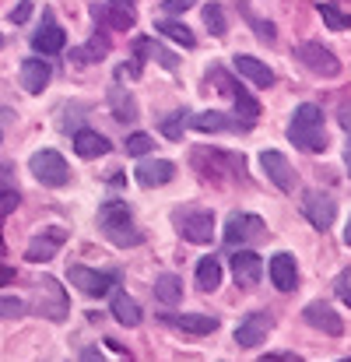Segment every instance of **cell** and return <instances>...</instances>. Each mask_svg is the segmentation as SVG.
<instances>
[{
    "instance_id": "6da1fadb",
    "label": "cell",
    "mask_w": 351,
    "mask_h": 362,
    "mask_svg": "<svg viewBox=\"0 0 351 362\" xmlns=\"http://www.w3.org/2000/svg\"><path fill=\"white\" fill-rule=\"evenodd\" d=\"M99 229L102 236L119 246V250H130V246H141L144 243V233L137 229L133 215H130V204L126 201H106L99 208Z\"/></svg>"
},
{
    "instance_id": "7a4b0ae2",
    "label": "cell",
    "mask_w": 351,
    "mask_h": 362,
    "mask_svg": "<svg viewBox=\"0 0 351 362\" xmlns=\"http://www.w3.org/2000/svg\"><path fill=\"white\" fill-rule=\"evenodd\" d=\"M288 141L302 151H327V130H323V110L313 103H302L288 123Z\"/></svg>"
},
{
    "instance_id": "3957f363",
    "label": "cell",
    "mask_w": 351,
    "mask_h": 362,
    "mask_svg": "<svg viewBox=\"0 0 351 362\" xmlns=\"http://www.w3.org/2000/svg\"><path fill=\"white\" fill-rule=\"evenodd\" d=\"M172 226L179 229V236L186 243L204 246V243L215 240V215L208 208H176L172 211Z\"/></svg>"
},
{
    "instance_id": "277c9868",
    "label": "cell",
    "mask_w": 351,
    "mask_h": 362,
    "mask_svg": "<svg viewBox=\"0 0 351 362\" xmlns=\"http://www.w3.org/2000/svg\"><path fill=\"white\" fill-rule=\"evenodd\" d=\"M35 313L46 317V320H53V324L67 320V313H71L64 285H60L56 278H49V274H42V278L35 281Z\"/></svg>"
},
{
    "instance_id": "5b68a950",
    "label": "cell",
    "mask_w": 351,
    "mask_h": 362,
    "mask_svg": "<svg viewBox=\"0 0 351 362\" xmlns=\"http://www.w3.org/2000/svg\"><path fill=\"white\" fill-rule=\"evenodd\" d=\"M28 169H32V176H35L42 187H67V180H71V169H67L64 155L53 151V148L35 151V155L28 158Z\"/></svg>"
},
{
    "instance_id": "8992f818",
    "label": "cell",
    "mask_w": 351,
    "mask_h": 362,
    "mask_svg": "<svg viewBox=\"0 0 351 362\" xmlns=\"http://www.w3.org/2000/svg\"><path fill=\"white\" fill-rule=\"evenodd\" d=\"M267 236V226L260 215H249V211H232L229 222H225V233L222 240L225 246H246V243H260Z\"/></svg>"
},
{
    "instance_id": "52a82bcc",
    "label": "cell",
    "mask_w": 351,
    "mask_h": 362,
    "mask_svg": "<svg viewBox=\"0 0 351 362\" xmlns=\"http://www.w3.org/2000/svg\"><path fill=\"white\" fill-rule=\"evenodd\" d=\"M215 81L222 85V92H229V95L235 99V120H239V127H242V130H249V127L256 123V117H260V103H256V99L239 85V81H232L222 67H215Z\"/></svg>"
},
{
    "instance_id": "ba28073f",
    "label": "cell",
    "mask_w": 351,
    "mask_h": 362,
    "mask_svg": "<svg viewBox=\"0 0 351 362\" xmlns=\"http://www.w3.org/2000/svg\"><path fill=\"white\" fill-rule=\"evenodd\" d=\"M302 215H306V222L313 226V229H331L334 226V218H338V201L331 197V194H323V190H306L302 194Z\"/></svg>"
},
{
    "instance_id": "9c48e42d",
    "label": "cell",
    "mask_w": 351,
    "mask_h": 362,
    "mask_svg": "<svg viewBox=\"0 0 351 362\" xmlns=\"http://www.w3.org/2000/svg\"><path fill=\"white\" fill-rule=\"evenodd\" d=\"M67 278H71V285H78V292H85V296H106V292H113V285H117V274H113V271H92V267H85V264H71V267H67Z\"/></svg>"
},
{
    "instance_id": "30bf717a",
    "label": "cell",
    "mask_w": 351,
    "mask_h": 362,
    "mask_svg": "<svg viewBox=\"0 0 351 362\" xmlns=\"http://www.w3.org/2000/svg\"><path fill=\"white\" fill-rule=\"evenodd\" d=\"M270 327H274V313H267V310H253V313H246V317L239 320V327H235V341H239L242 349H256V345L270 334Z\"/></svg>"
},
{
    "instance_id": "8fae6325",
    "label": "cell",
    "mask_w": 351,
    "mask_h": 362,
    "mask_svg": "<svg viewBox=\"0 0 351 362\" xmlns=\"http://www.w3.org/2000/svg\"><path fill=\"white\" fill-rule=\"evenodd\" d=\"M295 57H299L313 74H323V78H338V74H341V60H338L327 46H320V42H302V46L295 49Z\"/></svg>"
},
{
    "instance_id": "7c38bea8",
    "label": "cell",
    "mask_w": 351,
    "mask_h": 362,
    "mask_svg": "<svg viewBox=\"0 0 351 362\" xmlns=\"http://www.w3.org/2000/svg\"><path fill=\"white\" fill-rule=\"evenodd\" d=\"M302 320H306L309 327L331 334V338H341V334H345V320H341V313H334L331 303H320V299L309 303V306L302 310Z\"/></svg>"
},
{
    "instance_id": "4fadbf2b",
    "label": "cell",
    "mask_w": 351,
    "mask_h": 362,
    "mask_svg": "<svg viewBox=\"0 0 351 362\" xmlns=\"http://www.w3.org/2000/svg\"><path fill=\"white\" fill-rule=\"evenodd\" d=\"M232 278H235V285H242V288L260 285V278H263V260H260V253L239 246L232 253Z\"/></svg>"
},
{
    "instance_id": "5bb4252c",
    "label": "cell",
    "mask_w": 351,
    "mask_h": 362,
    "mask_svg": "<svg viewBox=\"0 0 351 362\" xmlns=\"http://www.w3.org/2000/svg\"><path fill=\"white\" fill-rule=\"evenodd\" d=\"M260 165H263L267 180H270L281 194H292V190H295V173H292V162H288L281 151H263V155H260Z\"/></svg>"
},
{
    "instance_id": "9a60e30c",
    "label": "cell",
    "mask_w": 351,
    "mask_h": 362,
    "mask_svg": "<svg viewBox=\"0 0 351 362\" xmlns=\"http://www.w3.org/2000/svg\"><path fill=\"white\" fill-rule=\"evenodd\" d=\"M67 243V233L64 229H42V236H35V240L25 246V257L32 260V264H46V260H53L56 257V250Z\"/></svg>"
},
{
    "instance_id": "2e32d148",
    "label": "cell",
    "mask_w": 351,
    "mask_h": 362,
    "mask_svg": "<svg viewBox=\"0 0 351 362\" xmlns=\"http://www.w3.org/2000/svg\"><path fill=\"white\" fill-rule=\"evenodd\" d=\"M176 176V165L169 162V158H144L137 169H133V180L141 183V187H165L169 180Z\"/></svg>"
},
{
    "instance_id": "e0dca14e",
    "label": "cell",
    "mask_w": 351,
    "mask_h": 362,
    "mask_svg": "<svg viewBox=\"0 0 351 362\" xmlns=\"http://www.w3.org/2000/svg\"><path fill=\"white\" fill-rule=\"evenodd\" d=\"M267 271H270V281H274V288H278V292H292V288L299 285V267H295V257H292V253H285V250L270 257Z\"/></svg>"
},
{
    "instance_id": "ac0fdd59",
    "label": "cell",
    "mask_w": 351,
    "mask_h": 362,
    "mask_svg": "<svg viewBox=\"0 0 351 362\" xmlns=\"http://www.w3.org/2000/svg\"><path fill=\"white\" fill-rule=\"evenodd\" d=\"M162 320L176 331H186V334H211L218 331V317L211 313H162Z\"/></svg>"
},
{
    "instance_id": "d6986e66",
    "label": "cell",
    "mask_w": 351,
    "mask_h": 362,
    "mask_svg": "<svg viewBox=\"0 0 351 362\" xmlns=\"http://www.w3.org/2000/svg\"><path fill=\"white\" fill-rule=\"evenodd\" d=\"M49 78H53V71H49V64H46V60L28 57V60L21 64V88H25L28 95H39V92L49 85Z\"/></svg>"
},
{
    "instance_id": "ffe728a7",
    "label": "cell",
    "mask_w": 351,
    "mask_h": 362,
    "mask_svg": "<svg viewBox=\"0 0 351 362\" xmlns=\"http://www.w3.org/2000/svg\"><path fill=\"white\" fill-rule=\"evenodd\" d=\"M32 46H35L39 53H46V57H49V53H60V49L67 46V35H64V28H60V25L49 18V11H46V21H42V28L32 35Z\"/></svg>"
},
{
    "instance_id": "44dd1931",
    "label": "cell",
    "mask_w": 351,
    "mask_h": 362,
    "mask_svg": "<svg viewBox=\"0 0 351 362\" xmlns=\"http://www.w3.org/2000/svg\"><path fill=\"white\" fill-rule=\"evenodd\" d=\"M109 137L106 134H99V130H92V127H81L78 134H74V151L81 155V158H99V155H109Z\"/></svg>"
},
{
    "instance_id": "7402d4cb",
    "label": "cell",
    "mask_w": 351,
    "mask_h": 362,
    "mask_svg": "<svg viewBox=\"0 0 351 362\" xmlns=\"http://www.w3.org/2000/svg\"><path fill=\"white\" fill-rule=\"evenodd\" d=\"M232 64H235V71H239L246 81H253L256 88H270V85H274V71H270L267 64H260L256 57H235Z\"/></svg>"
},
{
    "instance_id": "603a6c76",
    "label": "cell",
    "mask_w": 351,
    "mask_h": 362,
    "mask_svg": "<svg viewBox=\"0 0 351 362\" xmlns=\"http://www.w3.org/2000/svg\"><path fill=\"white\" fill-rule=\"evenodd\" d=\"M190 127H194V130H201V134H222V130H242L235 117H229V113H218V110H208V113H197V117H190Z\"/></svg>"
},
{
    "instance_id": "cb8c5ba5",
    "label": "cell",
    "mask_w": 351,
    "mask_h": 362,
    "mask_svg": "<svg viewBox=\"0 0 351 362\" xmlns=\"http://www.w3.org/2000/svg\"><path fill=\"white\" fill-rule=\"evenodd\" d=\"M113 317H117L123 327H137V324L144 320V313H141L137 299H130L126 292H113Z\"/></svg>"
},
{
    "instance_id": "d4e9b609",
    "label": "cell",
    "mask_w": 351,
    "mask_h": 362,
    "mask_svg": "<svg viewBox=\"0 0 351 362\" xmlns=\"http://www.w3.org/2000/svg\"><path fill=\"white\" fill-rule=\"evenodd\" d=\"M106 53H109V35H106V32H95V35L88 39V46H81V49L71 53V60H74V64H92V60H102Z\"/></svg>"
},
{
    "instance_id": "484cf974",
    "label": "cell",
    "mask_w": 351,
    "mask_h": 362,
    "mask_svg": "<svg viewBox=\"0 0 351 362\" xmlns=\"http://www.w3.org/2000/svg\"><path fill=\"white\" fill-rule=\"evenodd\" d=\"M92 14L95 18H109V25L119 28V32H126V28H133V7H119V4H109V7H99V4H92Z\"/></svg>"
},
{
    "instance_id": "4316f807",
    "label": "cell",
    "mask_w": 351,
    "mask_h": 362,
    "mask_svg": "<svg viewBox=\"0 0 351 362\" xmlns=\"http://www.w3.org/2000/svg\"><path fill=\"white\" fill-rule=\"evenodd\" d=\"M155 299L165 303V306H176L183 299V281L176 274H158L155 278Z\"/></svg>"
},
{
    "instance_id": "83f0119b",
    "label": "cell",
    "mask_w": 351,
    "mask_h": 362,
    "mask_svg": "<svg viewBox=\"0 0 351 362\" xmlns=\"http://www.w3.org/2000/svg\"><path fill=\"white\" fill-rule=\"evenodd\" d=\"M109 103H113V117H117L119 123L137 120V103H133V95H130V92H123L119 85L109 88Z\"/></svg>"
},
{
    "instance_id": "f1b7e54d",
    "label": "cell",
    "mask_w": 351,
    "mask_h": 362,
    "mask_svg": "<svg viewBox=\"0 0 351 362\" xmlns=\"http://www.w3.org/2000/svg\"><path fill=\"white\" fill-rule=\"evenodd\" d=\"M197 285H201L204 292H215V288L222 285V264H218V257H204V260L197 264Z\"/></svg>"
},
{
    "instance_id": "f546056e",
    "label": "cell",
    "mask_w": 351,
    "mask_h": 362,
    "mask_svg": "<svg viewBox=\"0 0 351 362\" xmlns=\"http://www.w3.org/2000/svg\"><path fill=\"white\" fill-rule=\"evenodd\" d=\"M155 28H158L162 35H169L172 42H179V46H186V49H194V46H197V39H194V32H190V28H186L183 21H172V18H165V21H158Z\"/></svg>"
},
{
    "instance_id": "4dcf8cb0",
    "label": "cell",
    "mask_w": 351,
    "mask_h": 362,
    "mask_svg": "<svg viewBox=\"0 0 351 362\" xmlns=\"http://www.w3.org/2000/svg\"><path fill=\"white\" fill-rule=\"evenodd\" d=\"M316 11L327 21V28H334V32H348L351 28V14H345L338 4H316Z\"/></svg>"
},
{
    "instance_id": "1f68e13d",
    "label": "cell",
    "mask_w": 351,
    "mask_h": 362,
    "mask_svg": "<svg viewBox=\"0 0 351 362\" xmlns=\"http://www.w3.org/2000/svg\"><path fill=\"white\" fill-rule=\"evenodd\" d=\"M204 25L211 28V35H225V32H229L225 7H222V4H208V7H204Z\"/></svg>"
},
{
    "instance_id": "d6a6232c",
    "label": "cell",
    "mask_w": 351,
    "mask_h": 362,
    "mask_svg": "<svg viewBox=\"0 0 351 362\" xmlns=\"http://www.w3.org/2000/svg\"><path fill=\"white\" fill-rule=\"evenodd\" d=\"M186 123H190V113H186V110H179V113H172L169 120H162V134H165L169 141H179V137H183V130H186Z\"/></svg>"
},
{
    "instance_id": "836d02e7",
    "label": "cell",
    "mask_w": 351,
    "mask_h": 362,
    "mask_svg": "<svg viewBox=\"0 0 351 362\" xmlns=\"http://www.w3.org/2000/svg\"><path fill=\"white\" fill-rule=\"evenodd\" d=\"M144 57H155V60H158L165 71H176V67H179V60H176L169 49H162L158 42H151V39H144Z\"/></svg>"
},
{
    "instance_id": "e575fe53",
    "label": "cell",
    "mask_w": 351,
    "mask_h": 362,
    "mask_svg": "<svg viewBox=\"0 0 351 362\" xmlns=\"http://www.w3.org/2000/svg\"><path fill=\"white\" fill-rule=\"evenodd\" d=\"M151 148H155L151 134H130L126 137V155H148Z\"/></svg>"
},
{
    "instance_id": "d590c367",
    "label": "cell",
    "mask_w": 351,
    "mask_h": 362,
    "mask_svg": "<svg viewBox=\"0 0 351 362\" xmlns=\"http://www.w3.org/2000/svg\"><path fill=\"white\" fill-rule=\"evenodd\" d=\"M21 313H25V299L0 296V320H11V317H21Z\"/></svg>"
},
{
    "instance_id": "8d00e7d4",
    "label": "cell",
    "mask_w": 351,
    "mask_h": 362,
    "mask_svg": "<svg viewBox=\"0 0 351 362\" xmlns=\"http://www.w3.org/2000/svg\"><path fill=\"white\" fill-rule=\"evenodd\" d=\"M18 204H21V194L14 187H0V218H7Z\"/></svg>"
},
{
    "instance_id": "74e56055",
    "label": "cell",
    "mask_w": 351,
    "mask_h": 362,
    "mask_svg": "<svg viewBox=\"0 0 351 362\" xmlns=\"http://www.w3.org/2000/svg\"><path fill=\"white\" fill-rule=\"evenodd\" d=\"M334 292H338V299H341L345 306H351V271H341V274H338Z\"/></svg>"
},
{
    "instance_id": "f35d334b",
    "label": "cell",
    "mask_w": 351,
    "mask_h": 362,
    "mask_svg": "<svg viewBox=\"0 0 351 362\" xmlns=\"http://www.w3.org/2000/svg\"><path fill=\"white\" fill-rule=\"evenodd\" d=\"M249 25L256 28V35H260L263 42H274V35H278V32H274V25H270V21H260V18H249Z\"/></svg>"
},
{
    "instance_id": "ab89813d",
    "label": "cell",
    "mask_w": 351,
    "mask_h": 362,
    "mask_svg": "<svg viewBox=\"0 0 351 362\" xmlns=\"http://www.w3.org/2000/svg\"><path fill=\"white\" fill-rule=\"evenodd\" d=\"M28 18H32V0H21V4L11 11V21H14V25H25Z\"/></svg>"
},
{
    "instance_id": "60d3db41",
    "label": "cell",
    "mask_w": 351,
    "mask_h": 362,
    "mask_svg": "<svg viewBox=\"0 0 351 362\" xmlns=\"http://www.w3.org/2000/svg\"><path fill=\"white\" fill-rule=\"evenodd\" d=\"M194 4H197V0H165V4H162V7H165V11H169V14H179V11H190V7H194Z\"/></svg>"
},
{
    "instance_id": "b9f144b4",
    "label": "cell",
    "mask_w": 351,
    "mask_h": 362,
    "mask_svg": "<svg viewBox=\"0 0 351 362\" xmlns=\"http://www.w3.org/2000/svg\"><path fill=\"white\" fill-rule=\"evenodd\" d=\"M0 187H14V165L0 162Z\"/></svg>"
},
{
    "instance_id": "7bdbcfd3",
    "label": "cell",
    "mask_w": 351,
    "mask_h": 362,
    "mask_svg": "<svg viewBox=\"0 0 351 362\" xmlns=\"http://www.w3.org/2000/svg\"><path fill=\"white\" fill-rule=\"evenodd\" d=\"M81 362H106V356H102L99 349H85V352H81Z\"/></svg>"
},
{
    "instance_id": "ee69618b",
    "label": "cell",
    "mask_w": 351,
    "mask_h": 362,
    "mask_svg": "<svg viewBox=\"0 0 351 362\" xmlns=\"http://www.w3.org/2000/svg\"><path fill=\"white\" fill-rule=\"evenodd\" d=\"M11 281H14V267L0 264V285H11Z\"/></svg>"
},
{
    "instance_id": "f6af8a7d",
    "label": "cell",
    "mask_w": 351,
    "mask_h": 362,
    "mask_svg": "<svg viewBox=\"0 0 351 362\" xmlns=\"http://www.w3.org/2000/svg\"><path fill=\"white\" fill-rule=\"evenodd\" d=\"M338 120H341V127L351 134V106H341V113H338Z\"/></svg>"
},
{
    "instance_id": "bcb514c9",
    "label": "cell",
    "mask_w": 351,
    "mask_h": 362,
    "mask_svg": "<svg viewBox=\"0 0 351 362\" xmlns=\"http://www.w3.org/2000/svg\"><path fill=\"white\" fill-rule=\"evenodd\" d=\"M260 362H299V356H263Z\"/></svg>"
},
{
    "instance_id": "7dc6e473",
    "label": "cell",
    "mask_w": 351,
    "mask_h": 362,
    "mask_svg": "<svg viewBox=\"0 0 351 362\" xmlns=\"http://www.w3.org/2000/svg\"><path fill=\"white\" fill-rule=\"evenodd\" d=\"M345 165H348V173H351V141H348V148H345Z\"/></svg>"
},
{
    "instance_id": "c3c4849f",
    "label": "cell",
    "mask_w": 351,
    "mask_h": 362,
    "mask_svg": "<svg viewBox=\"0 0 351 362\" xmlns=\"http://www.w3.org/2000/svg\"><path fill=\"white\" fill-rule=\"evenodd\" d=\"M345 243L351 246V218H348V226H345Z\"/></svg>"
},
{
    "instance_id": "681fc988",
    "label": "cell",
    "mask_w": 351,
    "mask_h": 362,
    "mask_svg": "<svg viewBox=\"0 0 351 362\" xmlns=\"http://www.w3.org/2000/svg\"><path fill=\"white\" fill-rule=\"evenodd\" d=\"M109 4H119V7H133V0H109Z\"/></svg>"
},
{
    "instance_id": "f907efd6",
    "label": "cell",
    "mask_w": 351,
    "mask_h": 362,
    "mask_svg": "<svg viewBox=\"0 0 351 362\" xmlns=\"http://www.w3.org/2000/svg\"><path fill=\"white\" fill-rule=\"evenodd\" d=\"M7 117H11V113H0V123H4V120H7Z\"/></svg>"
},
{
    "instance_id": "816d5d0a",
    "label": "cell",
    "mask_w": 351,
    "mask_h": 362,
    "mask_svg": "<svg viewBox=\"0 0 351 362\" xmlns=\"http://www.w3.org/2000/svg\"><path fill=\"white\" fill-rule=\"evenodd\" d=\"M0 257H4V240H0Z\"/></svg>"
},
{
    "instance_id": "f5cc1de1",
    "label": "cell",
    "mask_w": 351,
    "mask_h": 362,
    "mask_svg": "<svg viewBox=\"0 0 351 362\" xmlns=\"http://www.w3.org/2000/svg\"><path fill=\"white\" fill-rule=\"evenodd\" d=\"M0 49H4V35H0Z\"/></svg>"
},
{
    "instance_id": "db71d44e",
    "label": "cell",
    "mask_w": 351,
    "mask_h": 362,
    "mask_svg": "<svg viewBox=\"0 0 351 362\" xmlns=\"http://www.w3.org/2000/svg\"><path fill=\"white\" fill-rule=\"evenodd\" d=\"M341 362H351V359H341Z\"/></svg>"
}]
</instances>
